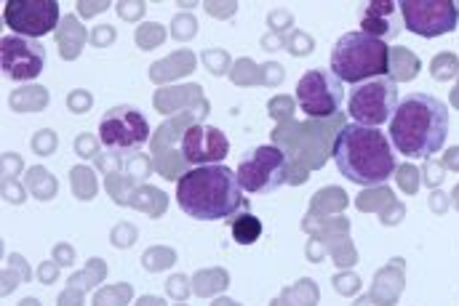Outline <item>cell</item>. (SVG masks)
Listing matches in <instances>:
<instances>
[{"instance_id":"6","label":"cell","mask_w":459,"mask_h":306,"mask_svg":"<svg viewBox=\"0 0 459 306\" xmlns=\"http://www.w3.org/2000/svg\"><path fill=\"white\" fill-rule=\"evenodd\" d=\"M241 189L249 194H270L288 182V158L276 144H262L246 152L235 170Z\"/></svg>"},{"instance_id":"10","label":"cell","mask_w":459,"mask_h":306,"mask_svg":"<svg viewBox=\"0 0 459 306\" xmlns=\"http://www.w3.org/2000/svg\"><path fill=\"white\" fill-rule=\"evenodd\" d=\"M0 67L16 83L35 80L46 67V48L35 37L3 35L0 40Z\"/></svg>"},{"instance_id":"13","label":"cell","mask_w":459,"mask_h":306,"mask_svg":"<svg viewBox=\"0 0 459 306\" xmlns=\"http://www.w3.org/2000/svg\"><path fill=\"white\" fill-rule=\"evenodd\" d=\"M401 27H403L401 8L392 0H374V3H368L363 16H361V33L374 35L379 40L398 37Z\"/></svg>"},{"instance_id":"2","label":"cell","mask_w":459,"mask_h":306,"mask_svg":"<svg viewBox=\"0 0 459 306\" xmlns=\"http://www.w3.org/2000/svg\"><path fill=\"white\" fill-rule=\"evenodd\" d=\"M387 136L403 158H433L446 144L448 107L430 93H406L392 114Z\"/></svg>"},{"instance_id":"4","label":"cell","mask_w":459,"mask_h":306,"mask_svg":"<svg viewBox=\"0 0 459 306\" xmlns=\"http://www.w3.org/2000/svg\"><path fill=\"white\" fill-rule=\"evenodd\" d=\"M332 72L350 86L382 78L390 72V48L385 40L361 33V30L347 33L334 43Z\"/></svg>"},{"instance_id":"7","label":"cell","mask_w":459,"mask_h":306,"mask_svg":"<svg viewBox=\"0 0 459 306\" xmlns=\"http://www.w3.org/2000/svg\"><path fill=\"white\" fill-rule=\"evenodd\" d=\"M149 123L142 110L131 104H118L107 110L99 120V141L107 152L115 155H131L147 144Z\"/></svg>"},{"instance_id":"9","label":"cell","mask_w":459,"mask_h":306,"mask_svg":"<svg viewBox=\"0 0 459 306\" xmlns=\"http://www.w3.org/2000/svg\"><path fill=\"white\" fill-rule=\"evenodd\" d=\"M344 102V83L332 69H310L297 83L299 110L310 117H332Z\"/></svg>"},{"instance_id":"14","label":"cell","mask_w":459,"mask_h":306,"mask_svg":"<svg viewBox=\"0 0 459 306\" xmlns=\"http://www.w3.org/2000/svg\"><path fill=\"white\" fill-rule=\"evenodd\" d=\"M230 229H232V240H235L238 245H254L256 240L262 237V221H259L254 213H249V211H243V213L235 216V218L230 221Z\"/></svg>"},{"instance_id":"8","label":"cell","mask_w":459,"mask_h":306,"mask_svg":"<svg viewBox=\"0 0 459 306\" xmlns=\"http://www.w3.org/2000/svg\"><path fill=\"white\" fill-rule=\"evenodd\" d=\"M403 27L419 37H441L457 30L459 3L454 0H401Z\"/></svg>"},{"instance_id":"11","label":"cell","mask_w":459,"mask_h":306,"mask_svg":"<svg viewBox=\"0 0 459 306\" xmlns=\"http://www.w3.org/2000/svg\"><path fill=\"white\" fill-rule=\"evenodd\" d=\"M3 22L8 24L13 35L24 37H43L57 30L59 3L57 0H8L3 6Z\"/></svg>"},{"instance_id":"1","label":"cell","mask_w":459,"mask_h":306,"mask_svg":"<svg viewBox=\"0 0 459 306\" xmlns=\"http://www.w3.org/2000/svg\"><path fill=\"white\" fill-rule=\"evenodd\" d=\"M332 158L344 179L358 187H377L390 179L398 168V155L390 136L379 128L347 123L334 136Z\"/></svg>"},{"instance_id":"3","label":"cell","mask_w":459,"mask_h":306,"mask_svg":"<svg viewBox=\"0 0 459 306\" xmlns=\"http://www.w3.org/2000/svg\"><path fill=\"white\" fill-rule=\"evenodd\" d=\"M176 205L198 221H222L241 213L246 200L238 176L219 163L187 170L176 182Z\"/></svg>"},{"instance_id":"12","label":"cell","mask_w":459,"mask_h":306,"mask_svg":"<svg viewBox=\"0 0 459 306\" xmlns=\"http://www.w3.org/2000/svg\"><path fill=\"white\" fill-rule=\"evenodd\" d=\"M179 149H182V158L190 165H196V168H200V165H219L222 160L227 158L230 141L214 125L196 123L184 131Z\"/></svg>"},{"instance_id":"5","label":"cell","mask_w":459,"mask_h":306,"mask_svg":"<svg viewBox=\"0 0 459 306\" xmlns=\"http://www.w3.org/2000/svg\"><path fill=\"white\" fill-rule=\"evenodd\" d=\"M398 83L390 75L371 78L366 83H358L350 91L347 99V114L353 123L366 125V128H379L390 123L395 110H398Z\"/></svg>"}]
</instances>
